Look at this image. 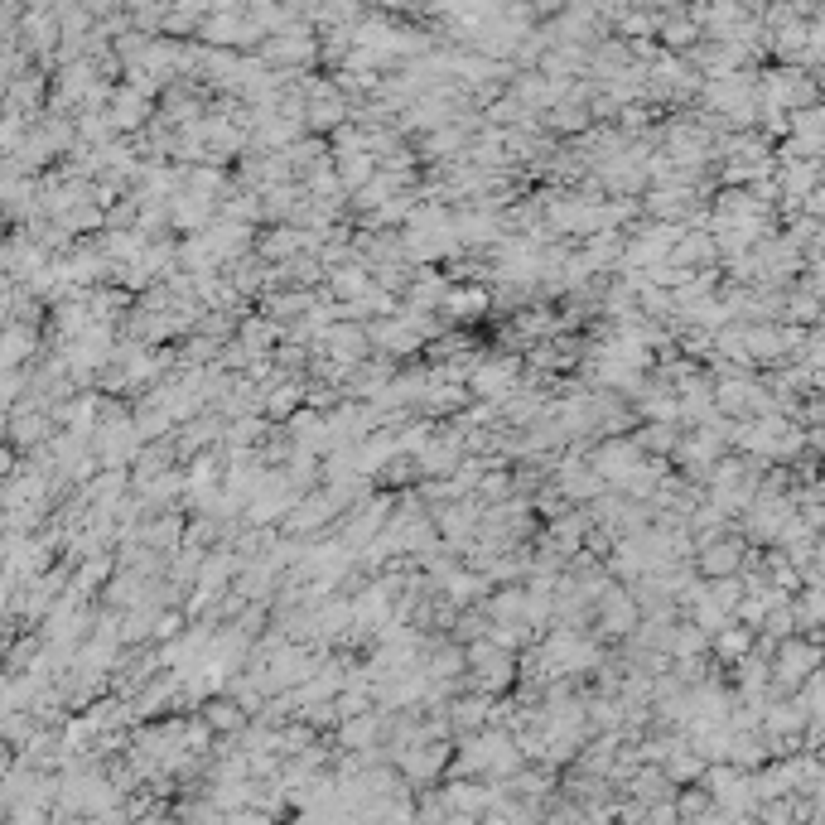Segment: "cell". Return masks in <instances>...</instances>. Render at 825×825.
<instances>
[{"instance_id": "obj_1", "label": "cell", "mask_w": 825, "mask_h": 825, "mask_svg": "<svg viewBox=\"0 0 825 825\" xmlns=\"http://www.w3.org/2000/svg\"><path fill=\"white\" fill-rule=\"evenodd\" d=\"M468 386H473L483 401H497V406H507V401L517 396V367H512V362H483V367L468 377Z\"/></svg>"}, {"instance_id": "obj_2", "label": "cell", "mask_w": 825, "mask_h": 825, "mask_svg": "<svg viewBox=\"0 0 825 825\" xmlns=\"http://www.w3.org/2000/svg\"><path fill=\"white\" fill-rule=\"evenodd\" d=\"M261 58L266 63H309L314 58V39L300 34V29H280V34H271L261 44Z\"/></svg>"}, {"instance_id": "obj_3", "label": "cell", "mask_w": 825, "mask_h": 825, "mask_svg": "<svg viewBox=\"0 0 825 825\" xmlns=\"http://www.w3.org/2000/svg\"><path fill=\"white\" fill-rule=\"evenodd\" d=\"M633 618H637V608H633V599H628L623 589H608L604 599H599V628H604L608 637L628 633V628H633Z\"/></svg>"}, {"instance_id": "obj_4", "label": "cell", "mask_w": 825, "mask_h": 825, "mask_svg": "<svg viewBox=\"0 0 825 825\" xmlns=\"http://www.w3.org/2000/svg\"><path fill=\"white\" fill-rule=\"evenodd\" d=\"M145 594H150V584H145V575H136V570H121V575L107 584V599L116 608H131L136 613V604H145Z\"/></svg>"}, {"instance_id": "obj_5", "label": "cell", "mask_w": 825, "mask_h": 825, "mask_svg": "<svg viewBox=\"0 0 825 825\" xmlns=\"http://www.w3.org/2000/svg\"><path fill=\"white\" fill-rule=\"evenodd\" d=\"M488 304H493V295H488V290H473V285H468V290H449L444 314H449V319H478Z\"/></svg>"}, {"instance_id": "obj_6", "label": "cell", "mask_w": 825, "mask_h": 825, "mask_svg": "<svg viewBox=\"0 0 825 825\" xmlns=\"http://www.w3.org/2000/svg\"><path fill=\"white\" fill-rule=\"evenodd\" d=\"M546 126H555V131H584L589 126V107H555L546 116Z\"/></svg>"}, {"instance_id": "obj_7", "label": "cell", "mask_w": 825, "mask_h": 825, "mask_svg": "<svg viewBox=\"0 0 825 825\" xmlns=\"http://www.w3.org/2000/svg\"><path fill=\"white\" fill-rule=\"evenodd\" d=\"M459 666H464V652H454V647H449V652H440V657L430 661V671H440V676H444V671H459Z\"/></svg>"}]
</instances>
